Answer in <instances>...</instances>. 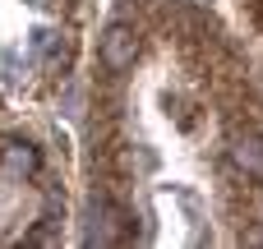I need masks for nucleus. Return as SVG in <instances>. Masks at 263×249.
<instances>
[{
	"instance_id": "nucleus-1",
	"label": "nucleus",
	"mask_w": 263,
	"mask_h": 249,
	"mask_svg": "<svg viewBox=\"0 0 263 249\" xmlns=\"http://www.w3.org/2000/svg\"><path fill=\"white\" fill-rule=\"evenodd\" d=\"M139 55V42H134V28L129 23H111L102 32V65L106 69H129Z\"/></svg>"
},
{
	"instance_id": "nucleus-3",
	"label": "nucleus",
	"mask_w": 263,
	"mask_h": 249,
	"mask_svg": "<svg viewBox=\"0 0 263 249\" xmlns=\"http://www.w3.org/2000/svg\"><path fill=\"white\" fill-rule=\"evenodd\" d=\"M5 166H9V171H32V166H37V152H32L28 143H9V148H5Z\"/></svg>"
},
{
	"instance_id": "nucleus-2",
	"label": "nucleus",
	"mask_w": 263,
	"mask_h": 249,
	"mask_svg": "<svg viewBox=\"0 0 263 249\" xmlns=\"http://www.w3.org/2000/svg\"><path fill=\"white\" fill-rule=\"evenodd\" d=\"M231 162L245 171V176H263V139H236V148H231Z\"/></svg>"
}]
</instances>
